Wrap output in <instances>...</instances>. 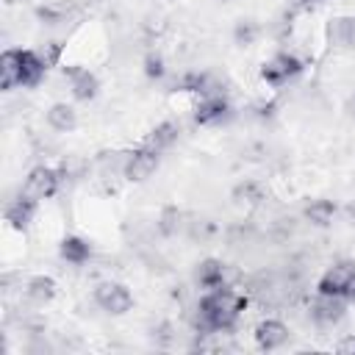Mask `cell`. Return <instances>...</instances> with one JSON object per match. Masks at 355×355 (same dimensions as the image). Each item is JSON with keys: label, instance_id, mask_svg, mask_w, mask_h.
<instances>
[{"label": "cell", "instance_id": "cell-1", "mask_svg": "<svg viewBox=\"0 0 355 355\" xmlns=\"http://www.w3.org/2000/svg\"><path fill=\"white\" fill-rule=\"evenodd\" d=\"M247 308V297L233 286L205 291L194 308V330L197 333H230Z\"/></svg>", "mask_w": 355, "mask_h": 355}, {"label": "cell", "instance_id": "cell-2", "mask_svg": "<svg viewBox=\"0 0 355 355\" xmlns=\"http://www.w3.org/2000/svg\"><path fill=\"white\" fill-rule=\"evenodd\" d=\"M92 300L108 316H125L133 308V291L125 283H116V280H100L92 288Z\"/></svg>", "mask_w": 355, "mask_h": 355}, {"label": "cell", "instance_id": "cell-3", "mask_svg": "<svg viewBox=\"0 0 355 355\" xmlns=\"http://www.w3.org/2000/svg\"><path fill=\"white\" fill-rule=\"evenodd\" d=\"M302 69H305L302 58L294 55V53H286V50H283V53H275L272 58L263 61V67H261V78H263L266 86H272V89H283L286 83H291L294 78H300Z\"/></svg>", "mask_w": 355, "mask_h": 355}, {"label": "cell", "instance_id": "cell-4", "mask_svg": "<svg viewBox=\"0 0 355 355\" xmlns=\"http://www.w3.org/2000/svg\"><path fill=\"white\" fill-rule=\"evenodd\" d=\"M161 166V153L150 144H139L136 150H128V158H125V169H122V178L128 183H144L147 178L155 175V169Z\"/></svg>", "mask_w": 355, "mask_h": 355}, {"label": "cell", "instance_id": "cell-5", "mask_svg": "<svg viewBox=\"0 0 355 355\" xmlns=\"http://www.w3.org/2000/svg\"><path fill=\"white\" fill-rule=\"evenodd\" d=\"M61 78H64L72 100H78V103H89L100 92V78L89 67H83V64H67V67H61Z\"/></svg>", "mask_w": 355, "mask_h": 355}, {"label": "cell", "instance_id": "cell-6", "mask_svg": "<svg viewBox=\"0 0 355 355\" xmlns=\"http://www.w3.org/2000/svg\"><path fill=\"white\" fill-rule=\"evenodd\" d=\"M61 169H53V166H44V164H39V166H33L28 175H25V180H22V194H28L31 200H36V202H42V200H50L55 191H58V186H61Z\"/></svg>", "mask_w": 355, "mask_h": 355}, {"label": "cell", "instance_id": "cell-7", "mask_svg": "<svg viewBox=\"0 0 355 355\" xmlns=\"http://www.w3.org/2000/svg\"><path fill=\"white\" fill-rule=\"evenodd\" d=\"M352 277H355V261H336L316 280V294L344 297L347 294V286L352 283Z\"/></svg>", "mask_w": 355, "mask_h": 355}, {"label": "cell", "instance_id": "cell-8", "mask_svg": "<svg viewBox=\"0 0 355 355\" xmlns=\"http://www.w3.org/2000/svg\"><path fill=\"white\" fill-rule=\"evenodd\" d=\"M233 116V105L227 100V94H205L200 97V103L194 105V122L202 128H214L222 125Z\"/></svg>", "mask_w": 355, "mask_h": 355}, {"label": "cell", "instance_id": "cell-9", "mask_svg": "<svg viewBox=\"0 0 355 355\" xmlns=\"http://www.w3.org/2000/svg\"><path fill=\"white\" fill-rule=\"evenodd\" d=\"M308 313L316 327H336L347 316V300L330 297V294H316L313 302L308 305Z\"/></svg>", "mask_w": 355, "mask_h": 355}, {"label": "cell", "instance_id": "cell-10", "mask_svg": "<svg viewBox=\"0 0 355 355\" xmlns=\"http://www.w3.org/2000/svg\"><path fill=\"white\" fill-rule=\"evenodd\" d=\"M194 280L202 291H214V288H225V286H233L236 280V272L233 266L222 263L219 258H205L197 263V272H194Z\"/></svg>", "mask_w": 355, "mask_h": 355}, {"label": "cell", "instance_id": "cell-11", "mask_svg": "<svg viewBox=\"0 0 355 355\" xmlns=\"http://www.w3.org/2000/svg\"><path fill=\"white\" fill-rule=\"evenodd\" d=\"M78 14H80V8H78L75 0H50V3L36 6V19H39L44 28H64V25H69Z\"/></svg>", "mask_w": 355, "mask_h": 355}, {"label": "cell", "instance_id": "cell-12", "mask_svg": "<svg viewBox=\"0 0 355 355\" xmlns=\"http://www.w3.org/2000/svg\"><path fill=\"white\" fill-rule=\"evenodd\" d=\"M324 39L333 50H355V14L330 17L324 25Z\"/></svg>", "mask_w": 355, "mask_h": 355}, {"label": "cell", "instance_id": "cell-13", "mask_svg": "<svg viewBox=\"0 0 355 355\" xmlns=\"http://www.w3.org/2000/svg\"><path fill=\"white\" fill-rule=\"evenodd\" d=\"M58 255H61V261L69 263V266H86V263H92V258H94V244H92L89 239L78 236V233H69V236L61 239Z\"/></svg>", "mask_w": 355, "mask_h": 355}, {"label": "cell", "instance_id": "cell-14", "mask_svg": "<svg viewBox=\"0 0 355 355\" xmlns=\"http://www.w3.org/2000/svg\"><path fill=\"white\" fill-rule=\"evenodd\" d=\"M47 61L39 50H22L19 47V89H33L47 75Z\"/></svg>", "mask_w": 355, "mask_h": 355}, {"label": "cell", "instance_id": "cell-15", "mask_svg": "<svg viewBox=\"0 0 355 355\" xmlns=\"http://www.w3.org/2000/svg\"><path fill=\"white\" fill-rule=\"evenodd\" d=\"M36 200H31L28 194H17V197H11L8 202H6V211H3V216H6V222L14 227V230H28V225L33 222V216H36Z\"/></svg>", "mask_w": 355, "mask_h": 355}, {"label": "cell", "instance_id": "cell-16", "mask_svg": "<svg viewBox=\"0 0 355 355\" xmlns=\"http://www.w3.org/2000/svg\"><path fill=\"white\" fill-rule=\"evenodd\" d=\"M291 330L286 327V322L280 319H263L255 324V344L263 349V352H272V349H280L286 341H288Z\"/></svg>", "mask_w": 355, "mask_h": 355}, {"label": "cell", "instance_id": "cell-17", "mask_svg": "<svg viewBox=\"0 0 355 355\" xmlns=\"http://www.w3.org/2000/svg\"><path fill=\"white\" fill-rule=\"evenodd\" d=\"M230 200H233L236 208L252 211V208H261V205L266 202V189H263V183H258V180H241V183L233 186Z\"/></svg>", "mask_w": 355, "mask_h": 355}, {"label": "cell", "instance_id": "cell-18", "mask_svg": "<svg viewBox=\"0 0 355 355\" xmlns=\"http://www.w3.org/2000/svg\"><path fill=\"white\" fill-rule=\"evenodd\" d=\"M22 294L33 305H50L55 300V294H58V286H55V280L50 275H33V277L25 280Z\"/></svg>", "mask_w": 355, "mask_h": 355}, {"label": "cell", "instance_id": "cell-19", "mask_svg": "<svg viewBox=\"0 0 355 355\" xmlns=\"http://www.w3.org/2000/svg\"><path fill=\"white\" fill-rule=\"evenodd\" d=\"M44 122L53 133H72L78 128V111L69 103H53L44 111Z\"/></svg>", "mask_w": 355, "mask_h": 355}, {"label": "cell", "instance_id": "cell-20", "mask_svg": "<svg viewBox=\"0 0 355 355\" xmlns=\"http://www.w3.org/2000/svg\"><path fill=\"white\" fill-rule=\"evenodd\" d=\"M125 158H128L125 150H100V153L92 158V169L97 172V178L111 180V178L122 175V169H125Z\"/></svg>", "mask_w": 355, "mask_h": 355}, {"label": "cell", "instance_id": "cell-21", "mask_svg": "<svg viewBox=\"0 0 355 355\" xmlns=\"http://www.w3.org/2000/svg\"><path fill=\"white\" fill-rule=\"evenodd\" d=\"M336 214H338L336 202H333V200H324V197H316V200H311V202L302 208L305 222H311L313 227H330L333 219H336Z\"/></svg>", "mask_w": 355, "mask_h": 355}, {"label": "cell", "instance_id": "cell-22", "mask_svg": "<svg viewBox=\"0 0 355 355\" xmlns=\"http://www.w3.org/2000/svg\"><path fill=\"white\" fill-rule=\"evenodd\" d=\"M0 89H19V47H8L0 53Z\"/></svg>", "mask_w": 355, "mask_h": 355}, {"label": "cell", "instance_id": "cell-23", "mask_svg": "<svg viewBox=\"0 0 355 355\" xmlns=\"http://www.w3.org/2000/svg\"><path fill=\"white\" fill-rule=\"evenodd\" d=\"M178 136H180V125H178L175 119H164V122H158V125L147 133L144 144H150V147H155L158 153H164V150H169V147L178 141Z\"/></svg>", "mask_w": 355, "mask_h": 355}, {"label": "cell", "instance_id": "cell-24", "mask_svg": "<svg viewBox=\"0 0 355 355\" xmlns=\"http://www.w3.org/2000/svg\"><path fill=\"white\" fill-rule=\"evenodd\" d=\"M186 225H189V214H183V211L175 208V205H166V208L158 214V222H155L158 233L166 236V239H172V236H178V233H186Z\"/></svg>", "mask_w": 355, "mask_h": 355}, {"label": "cell", "instance_id": "cell-25", "mask_svg": "<svg viewBox=\"0 0 355 355\" xmlns=\"http://www.w3.org/2000/svg\"><path fill=\"white\" fill-rule=\"evenodd\" d=\"M261 33H263V28H261V22L252 19V17H241V19H236V25H233V42H236L239 47H252V44L261 39Z\"/></svg>", "mask_w": 355, "mask_h": 355}, {"label": "cell", "instance_id": "cell-26", "mask_svg": "<svg viewBox=\"0 0 355 355\" xmlns=\"http://www.w3.org/2000/svg\"><path fill=\"white\" fill-rule=\"evenodd\" d=\"M141 69H144V75H147L150 80H166V75H169L166 58H164L158 50H150V53L144 55V61H141Z\"/></svg>", "mask_w": 355, "mask_h": 355}, {"label": "cell", "instance_id": "cell-27", "mask_svg": "<svg viewBox=\"0 0 355 355\" xmlns=\"http://www.w3.org/2000/svg\"><path fill=\"white\" fill-rule=\"evenodd\" d=\"M153 338H155V344L169 347V344L175 341V330H172V324H158V327L153 330Z\"/></svg>", "mask_w": 355, "mask_h": 355}, {"label": "cell", "instance_id": "cell-28", "mask_svg": "<svg viewBox=\"0 0 355 355\" xmlns=\"http://www.w3.org/2000/svg\"><path fill=\"white\" fill-rule=\"evenodd\" d=\"M336 349H338L341 355H355V333L347 336V338H341V341L336 344Z\"/></svg>", "mask_w": 355, "mask_h": 355}, {"label": "cell", "instance_id": "cell-29", "mask_svg": "<svg viewBox=\"0 0 355 355\" xmlns=\"http://www.w3.org/2000/svg\"><path fill=\"white\" fill-rule=\"evenodd\" d=\"M344 111H347V116H349V119H355V92L347 97V105H344Z\"/></svg>", "mask_w": 355, "mask_h": 355}, {"label": "cell", "instance_id": "cell-30", "mask_svg": "<svg viewBox=\"0 0 355 355\" xmlns=\"http://www.w3.org/2000/svg\"><path fill=\"white\" fill-rule=\"evenodd\" d=\"M344 300H347V302H355V277H352V283L347 286V294H344Z\"/></svg>", "mask_w": 355, "mask_h": 355}, {"label": "cell", "instance_id": "cell-31", "mask_svg": "<svg viewBox=\"0 0 355 355\" xmlns=\"http://www.w3.org/2000/svg\"><path fill=\"white\" fill-rule=\"evenodd\" d=\"M305 6H316V3H327V0H302Z\"/></svg>", "mask_w": 355, "mask_h": 355}]
</instances>
